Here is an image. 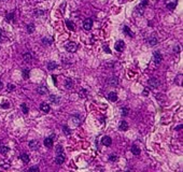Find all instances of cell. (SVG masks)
<instances>
[{"label":"cell","mask_w":183,"mask_h":172,"mask_svg":"<svg viewBox=\"0 0 183 172\" xmlns=\"http://www.w3.org/2000/svg\"><path fill=\"white\" fill-rule=\"evenodd\" d=\"M65 48H66L67 52H70V53H74L77 52L78 50V44L76 42H72V41H69L65 44Z\"/></svg>","instance_id":"6da1fadb"},{"label":"cell","mask_w":183,"mask_h":172,"mask_svg":"<svg viewBox=\"0 0 183 172\" xmlns=\"http://www.w3.org/2000/svg\"><path fill=\"white\" fill-rule=\"evenodd\" d=\"M148 85L150 88L155 89L159 86V81L156 79V77H151V79H149V81H148Z\"/></svg>","instance_id":"7a4b0ae2"},{"label":"cell","mask_w":183,"mask_h":172,"mask_svg":"<svg viewBox=\"0 0 183 172\" xmlns=\"http://www.w3.org/2000/svg\"><path fill=\"white\" fill-rule=\"evenodd\" d=\"M54 139H55V135H52L50 137L45 138L44 139V145L46 146L47 148H51L53 146V142H54Z\"/></svg>","instance_id":"3957f363"},{"label":"cell","mask_w":183,"mask_h":172,"mask_svg":"<svg viewBox=\"0 0 183 172\" xmlns=\"http://www.w3.org/2000/svg\"><path fill=\"white\" fill-rule=\"evenodd\" d=\"M107 83H108V85H110V86L116 87L117 85H119V77L115 76V75H114V76H111V77H109V79H108Z\"/></svg>","instance_id":"277c9868"},{"label":"cell","mask_w":183,"mask_h":172,"mask_svg":"<svg viewBox=\"0 0 183 172\" xmlns=\"http://www.w3.org/2000/svg\"><path fill=\"white\" fill-rule=\"evenodd\" d=\"M165 4L169 10H174L178 4V0H165Z\"/></svg>","instance_id":"5b68a950"},{"label":"cell","mask_w":183,"mask_h":172,"mask_svg":"<svg viewBox=\"0 0 183 172\" xmlns=\"http://www.w3.org/2000/svg\"><path fill=\"white\" fill-rule=\"evenodd\" d=\"M153 57H154V63H155L156 65H159V64L162 63V60H163V55L161 54V52H159V51L154 52V54H153Z\"/></svg>","instance_id":"8992f818"},{"label":"cell","mask_w":183,"mask_h":172,"mask_svg":"<svg viewBox=\"0 0 183 172\" xmlns=\"http://www.w3.org/2000/svg\"><path fill=\"white\" fill-rule=\"evenodd\" d=\"M114 47H115V50L117 52H122L125 50V43H124L123 40H119L115 43V45H114Z\"/></svg>","instance_id":"52a82bcc"},{"label":"cell","mask_w":183,"mask_h":172,"mask_svg":"<svg viewBox=\"0 0 183 172\" xmlns=\"http://www.w3.org/2000/svg\"><path fill=\"white\" fill-rule=\"evenodd\" d=\"M92 26H93V19H92V18H86L85 21H84V23H83L84 29H85V30H91Z\"/></svg>","instance_id":"ba28073f"},{"label":"cell","mask_w":183,"mask_h":172,"mask_svg":"<svg viewBox=\"0 0 183 172\" xmlns=\"http://www.w3.org/2000/svg\"><path fill=\"white\" fill-rule=\"evenodd\" d=\"M101 143H102L104 146H110L112 144V139H111L109 136H104V137L101 139Z\"/></svg>","instance_id":"9c48e42d"},{"label":"cell","mask_w":183,"mask_h":172,"mask_svg":"<svg viewBox=\"0 0 183 172\" xmlns=\"http://www.w3.org/2000/svg\"><path fill=\"white\" fill-rule=\"evenodd\" d=\"M39 146H40V144H39V141L38 140H31L30 142H29V147H30L31 151L38 150Z\"/></svg>","instance_id":"30bf717a"},{"label":"cell","mask_w":183,"mask_h":172,"mask_svg":"<svg viewBox=\"0 0 183 172\" xmlns=\"http://www.w3.org/2000/svg\"><path fill=\"white\" fill-rule=\"evenodd\" d=\"M37 93L39 94V95H46V94L48 93V90L46 88V86L40 85V86L37 87Z\"/></svg>","instance_id":"8fae6325"},{"label":"cell","mask_w":183,"mask_h":172,"mask_svg":"<svg viewBox=\"0 0 183 172\" xmlns=\"http://www.w3.org/2000/svg\"><path fill=\"white\" fill-rule=\"evenodd\" d=\"M148 3H149L148 0H141V3H140L138 6H137V11H139V12L142 14V13H143V10H144L143 8H145V6L148 5Z\"/></svg>","instance_id":"7c38bea8"},{"label":"cell","mask_w":183,"mask_h":172,"mask_svg":"<svg viewBox=\"0 0 183 172\" xmlns=\"http://www.w3.org/2000/svg\"><path fill=\"white\" fill-rule=\"evenodd\" d=\"M40 110L42 112H44V113H48V112H50V110H51V106L46 102H42L40 104Z\"/></svg>","instance_id":"4fadbf2b"},{"label":"cell","mask_w":183,"mask_h":172,"mask_svg":"<svg viewBox=\"0 0 183 172\" xmlns=\"http://www.w3.org/2000/svg\"><path fill=\"white\" fill-rule=\"evenodd\" d=\"M55 163L57 165H61L65 163V154H57L55 158Z\"/></svg>","instance_id":"5bb4252c"},{"label":"cell","mask_w":183,"mask_h":172,"mask_svg":"<svg viewBox=\"0 0 183 172\" xmlns=\"http://www.w3.org/2000/svg\"><path fill=\"white\" fill-rule=\"evenodd\" d=\"M123 31H124V34H125L126 35H129V37H132V38L135 37L134 32L130 30V28L128 27V26H124V27H123Z\"/></svg>","instance_id":"9a60e30c"},{"label":"cell","mask_w":183,"mask_h":172,"mask_svg":"<svg viewBox=\"0 0 183 172\" xmlns=\"http://www.w3.org/2000/svg\"><path fill=\"white\" fill-rule=\"evenodd\" d=\"M19 158H21L22 161H23V163H25V164H28L29 160H30V158H29V155L27 153L21 154V155H19Z\"/></svg>","instance_id":"2e32d148"},{"label":"cell","mask_w":183,"mask_h":172,"mask_svg":"<svg viewBox=\"0 0 183 172\" xmlns=\"http://www.w3.org/2000/svg\"><path fill=\"white\" fill-rule=\"evenodd\" d=\"M53 43V38L52 37H45L42 39V44L43 45H51Z\"/></svg>","instance_id":"e0dca14e"},{"label":"cell","mask_w":183,"mask_h":172,"mask_svg":"<svg viewBox=\"0 0 183 172\" xmlns=\"http://www.w3.org/2000/svg\"><path fill=\"white\" fill-rule=\"evenodd\" d=\"M29 74H30V70H29L28 68H23L22 69V75L25 80L29 79Z\"/></svg>","instance_id":"ac0fdd59"},{"label":"cell","mask_w":183,"mask_h":172,"mask_svg":"<svg viewBox=\"0 0 183 172\" xmlns=\"http://www.w3.org/2000/svg\"><path fill=\"white\" fill-rule=\"evenodd\" d=\"M119 129H120V130H122V131H126L127 129H128V124H127V122L126 121L121 122V124L119 126Z\"/></svg>","instance_id":"d6986e66"},{"label":"cell","mask_w":183,"mask_h":172,"mask_svg":"<svg viewBox=\"0 0 183 172\" xmlns=\"http://www.w3.org/2000/svg\"><path fill=\"white\" fill-rule=\"evenodd\" d=\"M50 100L52 101V103H55V104H58L60 101V97H58L56 95H51L50 96Z\"/></svg>","instance_id":"ffe728a7"},{"label":"cell","mask_w":183,"mask_h":172,"mask_svg":"<svg viewBox=\"0 0 183 172\" xmlns=\"http://www.w3.org/2000/svg\"><path fill=\"white\" fill-rule=\"evenodd\" d=\"M108 99H109L110 101H112V102L116 101V100H117V95H116V93H115V92H111L109 95H108Z\"/></svg>","instance_id":"44dd1931"},{"label":"cell","mask_w":183,"mask_h":172,"mask_svg":"<svg viewBox=\"0 0 183 172\" xmlns=\"http://www.w3.org/2000/svg\"><path fill=\"white\" fill-rule=\"evenodd\" d=\"M65 86H66V88L70 89L73 87V81L72 79H70V77H68V79L66 80V82H65Z\"/></svg>","instance_id":"7402d4cb"},{"label":"cell","mask_w":183,"mask_h":172,"mask_svg":"<svg viewBox=\"0 0 183 172\" xmlns=\"http://www.w3.org/2000/svg\"><path fill=\"white\" fill-rule=\"evenodd\" d=\"M130 151H132V153L134 154V155H136V156H138V155H140V148L137 146V145H133L132 146V148H130Z\"/></svg>","instance_id":"603a6c76"},{"label":"cell","mask_w":183,"mask_h":172,"mask_svg":"<svg viewBox=\"0 0 183 172\" xmlns=\"http://www.w3.org/2000/svg\"><path fill=\"white\" fill-rule=\"evenodd\" d=\"M148 42H149V44L151 45V46H154V45L157 44V39H156L154 35H152V37H150L148 39Z\"/></svg>","instance_id":"cb8c5ba5"},{"label":"cell","mask_w":183,"mask_h":172,"mask_svg":"<svg viewBox=\"0 0 183 172\" xmlns=\"http://www.w3.org/2000/svg\"><path fill=\"white\" fill-rule=\"evenodd\" d=\"M23 58H24L25 63H31V60H32V57L29 53H25L24 55H23Z\"/></svg>","instance_id":"d4e9b609"},{"label":"cell","mask_w":183,"mask_h":172,"mask_svg":"<svg viewBox=\"0 0 183 172\" xmlns=\"http://www.w3.org/2000/svg\"><path fill=\"white\" fill-rule=\"evenodd\" d=\"M5 21L11 23V22H14V13H8L5 15Z\"/></svg>","instance_id":"484cf974"},{"label":"cell","mask_w":183,"mask_h":172,"mask_svg":"<svg viewBox=\"0 0 183 172\" xmlns=\"http://www.w3.org/2000/svg\"><path fill=\"white\" fill-rule=\"evenodd\" d=\"M57 68V64L55 63V61H50V63H47V69L48 70H54Z\"/></svg>","instance_id":"4316f807"},{"label":"cell","mask_w":183,"mask_h":172,"mask_svg":"<svg viewBox=\"0 0 183 172\" xmlns=\"http://www.w3.org/2000/svg\"><path fill=\"white\" fill-rule=\"evenodd\" d=\"M66 26H67V28L69 29V30H71V31H73L74 29H76V27H74V24L72 22H70V21H66Z\"/></svg>","instance_id":"83f0119b"},{"label":"cell","mask_w":183,"mask_h":172,"mask_svg":"<svg viewBox=\"0 0 183 172\" xmlns=\"http://www.w3.org/2000/svg\"><path fill=\"white\" fill-rule=\"evenodd\" d=\"M9 151H10L9 146H5V145H1V146H0V153H1L2 155H5Z\"/></svg>","instance_id":"f1b7e54d"},{"label":"cell","mask_w":183,"mask_h":172,"mask_svg":"<svg viewBox=\"0 0 183 172\" xmlns=\"http://www.w3.org/2000/svg\"><path fill=\"white\" fill-rule=\"evenodd\" d=\"M21 108H22V111H23V113H24V114H28L29 109H28V106L26 105V103H22Z\"/></svg>","instance_id":"f546056e"},{"label":"cell","mask_w":183,"mask_h":172,"mask_svg":"<svg viewBox=\"0 0 183 172\" xmlns=\"http://www.w3.org/2000/svg\"><path fill=\"white\" fill-rule=\"evenodd\" d=\"M6 40V35L4 34V31L2 30V29H0V42H3Z\"/></svg>","instance_id":"4dcf8cb0"},{"label":"cell","mask_w":183,"mask_h":172,"mask_svg":"<svg viewBox=\"0 0 183 172\" xmlns=\"http://www.w3.org/2000/svg\"><path fill=\"white\" fill-rule=\"evenodd\" d=\"M27 31H28V34H32V32L35 31V25L34 24H29L27 26Z\"/></svg>","instance_id":"1f68e13d"},{"label":"cell","mask_w":183,"mask_h":172,"mask_svg":"<svg viewBox=\"0 0 183 172\" xmlns=\"http://www.w3.org/2000/svg\"><path fill=\"white\" fill-rule=\"evenodd\" d=\"M121 112H122V115L123 116H127V115L129 114V109L124 106V108H122V110H121Z\"/></svg>","instance_id":"d6a6232c"},{"label":"cell","mask_w":183,"mask_h":172,"mask_svg":"<svg viewBox=\"0 0 183 172\" xmlns=\"http://www.w3.org/2000/svg\"><path fill=\"white\" fill-rule=\"evenodd\" d=\"M109 161H111V163H115V161H117V156L115 154H111L109 156Z\"/></svg>","instance_id":"836d02e7"},{"label":"cell","mask_w":183,"mask_h":172,"mask_svg":"<svg viewBox=\"0 0 183 172\" xmlns=\"http://www.w3.org/2000/svg\"><path fill=\"white\" fill-rule=\"evenodd\" d=\"M56 154H64V148L60 144L56 146Z\"/></svg>","instance_id":"e575fe53"},{"label":"cell","mask_w":183,"mask_h":172,"mask_svg":"<svg viewBox=\"0 0 183 172\" xmlns=\"http://www.w3.org/2000/svg\"><path fill=\"white\" fill-rule=\"evenodd\" d=\"M63 131H64V134L66 135V136H69L71 134V130L67 127V126H64V127H63Z\"/></svg>","instance_id":"d590c367"},{"label":"cell","mask_w":183,"mask_h":172,"mask_svg":"<svg viewBox=\"0 0 183 172\" xmlns=\"http://www.w3.org/2000/svg\"><path fill=\"white\" fill-rule=\"evenodd\" d=\"M0 106H1L2 109H9L10 108V103L8 101H3L1 104H0Z\"/></svg>","instance_id":"8d00e7d4"},{"label":"cell","mask_w":183,"mask_h":172,"mask_svg":"<svg viewBox=\"0 0 183 172\" xmlns=\"http://www.w3.org/2000/svg\"><path fill=\"white\" fill-rule=\"evenodd\" d=\"M86 96H87V92H86V90L85 89L81 90V92H80V97H81V98H85Z\"/></svg>","instance_id":"74e56055"},{"label":"cell","mask_w":183,"mask_h":172,"mask_svg":"<svg viewBox=\"0 0 183 172\" xmlns=\"http://www.w3.org/2000/svg\"><path fill=\"white\" fill-rule=\"evenodd\" d=\"M72 118H73V123L76 125H80L81 124V122H80V119H79V117L76 115V116H72Z\"/></svg>","instance_id":"f35d334b"},{"label":"cell","mask_w":183,"mask_h":172,"mask_svg":"<svg viewBox=\"0 0 183 172\" xmlns=\"http://www.w3.org/2000/svg\"><path fill=\"white\" fill-rule=\"evenodd\" d=\"M176 82H177L178 85H180V86L182 85V74H181V75H178L177 76V80H176Z\"/></svg>","instance_id":"ab89813d"},{"label":"cell","mask_w":183,"mask_h":172,"mask_svg":"<svg viewBox=\"0 0 183 172\" xmlns=\"http://www.w3.org/2000/svg\"><path fill=\"white\" fill-rule=\"evenodd\" d=\"M15 89V85H13V84H8V90L9 92H12V90Z\"/></svg>","instance_id":"60d3db41"},{"label":"cell","mask_w":183,"mask_h":172,"mask_svg":"<svg viewBox=\"0 0 183 172\" xmlns=\"http://www.w3.org/2000/svg\"><path fill=\"white\" fill-rule=\"evenodd\" d=\"M103 50L106 51V53H108V54H110L111 53V51H110V48H109V46L106 44V45H103Z\"/></svg>","instance_id":"b9f144b4"},{"label":"cell","mask_w":183,"mask_h":172,"mask_svg":"<svg viewBox=\"0 0 183 172\" xmlns=\"http://www.w3.org/2000/svg\"><path fill=\"white\" fill-rule=\"evenodd\" d=\"M29 171H39V168L37 166H34V167L29 168Z\"/></svg>","instance_id":"7bdbcfd3"},{"label":"cell","mask_w":183,"mask_h":172,"mask_svg":"<svg viewBox=\"0 0 183 172\" xmlns=\"http://www.w3.org/2000/svg\"><path fill=\"white\" fill-rule=\"evenodd\" d=\"M1 167L4 168V169H8V168H10V165H5V163H2L1 164Z\"/></svg>","instance_id":"ee69618b"},{"label":"cell","mask_w":183,"mask_h":172,"mask_svg":"<svg viewBox=\"0 0 183 172\" xmlns=\"http://www.w3.org/2000/svg\"><path fill=\"white\" fill-rule=\"evenodd\" d=\"M142 95H143V96H148V95H149V90H148V89H144V90L142 92Z\"/></svg>","instance_id":"f6af8a7d"},{"label":"cell","mask_w":183,"mask_h":172,"mask_svg":"<svg viewBox=\"0 0 183 172\" xmlns=\"http://www.w3.org/2000/svg\"><path fill=\"white\" fill-rule=\"evenodd\" d=\"M42 14H44V11H37V12H36V15H37V16L42 15Z\"/></svg>","instance_id":"bcb514c9"},{"label":"cell","mask_w":183,"mask_h":172,"mask_svg":"<svg viewBox=\"0 0 183 172\" xmlns=\"http://www.w3.org/2000/svg\"><path fill=\"white\" fill-rule=\"evenodd\" d=\"M175 52H176V53H180V46H176L175 47Z\"/></svg>","instance_id":"7dc6e473"},{"label":"cell","mask_w":183,"mask_h":172,"mask_svg":"<svg viewBox=\"0 0 183 172\" xmlns=\"http://www.w3.org/2000/svg\"><path fill=\"white\" fill-rule=\"evenodd\" d=\"M180 129H182V124H181V125H179V126H177V127H176V130H180Z\"/></svg>","instance_id":"c3c4849f"},{"label":"cell","mask_w":183,"mask_h":172,"mask_svg":"<svg viewBox=\"0 0 183 172\" xmlns=\"http://www.w3.org/2000/svg\"><path fill=\"white\" fill-rule=\"evenodd\" d=\"M2 87H3V83L1 82V81H0V90L2 89Z\"/></svg>","instance_id":"681fc988"},{"label":"cell","mask_w":183,"mask_h":172,"mask_svg":"<svg viewBox=\"0 0 183 172\" xmlns=\"http://www.w3.org/2000/svg\"><path fill=\"white\" fill-rule=\"evenodd\" d=\"M120 1H121V2H125L126 0H120Z\"/></svg>","instance_id":"f907efd6"},{"label":"cell","mask_w":183,"mask_h":172,"mask_svg":"<svg viewBox=\"0 0 183 172\" xmlns=\"http://www.w3.org/2000/svg\"><path fill=\"white\" fill-rule=\"evenodd\" d=\"M1 1H6V0H1Z\"/></svg>","instance_id":"816d5d0a"}]
</instances>
